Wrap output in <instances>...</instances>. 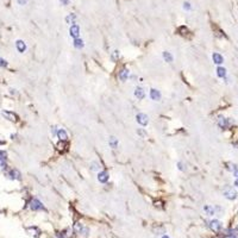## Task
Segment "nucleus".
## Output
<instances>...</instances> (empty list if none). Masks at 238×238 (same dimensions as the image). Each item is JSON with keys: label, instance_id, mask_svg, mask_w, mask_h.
Masks as SVG:
<instances>
[{"label": "nucleus", "instance_id": "13", "mask_svg": "<svg viewBox=\"0 0 238 238\" xmlns=\"http://www.w3.org/2000/svg\"><path fill=\"white\" fill-rule=\"evenodd\" d=\"M84 227H85L84 224H81L80 222H76L75 224L73 225V232H74L75 235H80V236H81V232H82Z\"/></svg>", "mask_w": 238, "mask_h": 238}, {"label": "nucleus", "instance_id": "39", "mask_svg": "<svg viewBox=\"0 0 238 238\" xmlns=\"http://www.w3.org/2000/svg\"><path fill=\"white\" fill-rule=\"evenodd\" d=\"M214 238H224V235H218V236H216Z\"/></svg>", "mask_w": 238, "mask_h": 238}, {"label": "nucleus", "instance_id": "21", "mask_svg": "<svg viewBox=\"0 0 238 238\" xmlns=\"http://www.w3.org/2000/svg\"><path fill=\"white\" fill-rule=\"evenodd\" d=\"M204 211H205V213L207 216H214L216 214V210L212 206H210V205H205L204 206Z\"/></svg>", "mask_w": 238, "mask_h": 238}, {"label": "nucleus", "instance_id": "32", "mask_svg": "<svg viewBox=\"0 0 238 238\" xmlns=\"http://www.w3.org/2000/svg\"><path fill=\"white\" fill-rule=\"evenodd\" d=\"M137 133H138L140 136H142V137H145V131H144L143 129H138V130H137Z\"/></svg>", "mask_w": 238, "mask_h": 238}, {"label": "nucleus", "instance_id": "27", "mask_svg": "<svg viewBox=\"0 0 238 238\" xmlns=\"http://www.w3.org/2000/svg\"><path fill=\"white\" fill-rule=\"evenodd\" d=\"M75 19H76V16H75V14H69V16L66 18V22H67V23H70V22H71V24H75V23H74Z\"/></svg>", "mask_w": 238, "mask_h": 238}, {"label": "nucleus", "instance_id": "6", "mask_svg": "<svg viewBox=\"0 0 238 238\" xmlns=\"http://www.w3.org/2000/svg\"><path fill=\"white\" fill-rule=\"evenodd\" d=\"M69 33L70 36L75 40V38H79V35H80V28L78 24H71V26L69 29Z\"/></svg>", "mask_w": 238, "mask_h": 238}, {"label": "nucleus", "instance_id": "8", "mask_svg": "<svg viewBox=\"0 0 238 238\" xmlns=\"http://www.w3.org/2000/svg\"><path fill=\"white\" fill-rule=\"evenodd\" d=\"M2 116L10 122H17L18 120V116L14 112H11V111H2Z\"/></svg>", "mask_w": 238, "mask_h": 238}, {"label": "nucleus", "instance_id": "36", "mask_svg": "<svg viewBox=\"0 0 238 238\" xmlns=\"http://www.w3.org/2000/svg\"><path fill=\"white\" fill-rule=\"evenodd\" d=\"M60 1H61V4H62V5H68L70 0H60Z\"/></svg>", "mask_w": 238, "mask_h": 238}, {"label": "nucleus", "instance_id": "10", "mask_svg": "<svg viewBox=\"0 0 238 238\" xmlns=\"http://www.w3.org/2000/svg\"><path fill=\"white\" fill-rule=\"evenodd\" d=\"M28 232L31 235V236H33L35 238H38L40 236H41V230L37 227V226H30V227H28Z\"/></svg>", "mask_w": 238, "mask_h": 238}, {"label": "nucleus", "instance_id": "3", "mask_svg": "<svg viewBox=\"0 0 238 238\" xmlns=\"http://www.w3.org/2000/svg\"><path fill=\"white\" fill-rule=\"evenodd\" d=\"M30 209L32 211H45V207L38 199H32L30 202Z\"/></svg>", "mask_w": 238, "mask_h": 238}, {"label": "nucleus", "instance_id": "23", "mask_svg": "<svg viewBox=\"0 0 238 238\" xmlns=\"http://www.w3.org/2000/svg\"><path fill=\"white\" fill-rule=\"evenodd\" d=\"M119 57H120V54H119L118 50H114L112 54H111V60H112V62H117V61L119 60Z\"/></svg>", "mask_w": 238, "mask_h": 238}, {"label": "nucleus", "instance_id": "40", "mask_svg": "<svg viewBox=\"0 0 238 238\" xmlns=\"http://www.w3.org/2000/svg\"><path fill=\"white\" fill-rule=\"evenodd\" d=\"M227 238H237L236 235H231V236H227Z\"/></svg>", "mask_w": 238, "mask_h": 238}, {"label": "nucleus", "instance_id": "15", "mask_svg": "<svg viewBox=\"0 0 238 238\" xmlns=\"http://www.w3.org/2000/svg\"><path fill=\"white\" fill-rule=\"evenodd\" d=\"M16 48H17V50H18L19 53H24V51L26 50V44L24 43V41L18 40V41L16 42Z\"/></svg>", "mask_w": 238, "mask_h": 238}, {"label": "nucleus", "instance_id": "12", "mask_svg": "<svg viewBox=\"0 0 238 238\" xmlns=\"http://www.w3.org/2000/svg\"><path fill=\"white\" fill-rule=\"evenodd\" d=\"M109 179H110V175H109V173L107 171H99L98 174V180L99 182H101V183H106V182L109 181Z\"/></svg>", "mask_w": 238, "mask_h": 238}, {"label": "nucleus", "instance_id": "28", "mask_svg": "<svg viewBox=\"0 0 238 238\" xmlns=\"http://www.w3.org/2000/svg\"><path fill=\"white\" fill-rule=\"evenodd\" d=\"M155 207L158 209V210H163V209H164L163 201H156V202H155Z\"/></svg>", "mask_w": 238, "mask_h": 238}, {"label": "nucleus", "instance_id": "19", "mask_svg": "<svg viewBox=\"0 0 238 238\" xmlns=\"http://www.w3.org/2000/svg\"><path fill=\"white\" fill-rule=\"evenodd\" d=\"M57 137L60 138V140H68L67 131H66L64 129H58V131H57Z\"/></svg>", "mask_w": 238, "mask_h": 238}, {"label": "nucleus", "instance_id": "38", "mask_svg": "<svg viewBox=\"0 0 238 238\" xmlns=\"http://www.w3.org/2000/svg\"><path fill=\"white\" fill-rule=\"evenodd\" d=\"M18 2H19V4H22V5H24L26 1H25V0H18Z\"/></svg>", "mask_w": 238, "mask_h": 238}, {"label": "nucleus", "instance_id": "41", "mask_svg": "<svg viewBox=\"0 0 238 238\" xmlns=\"http://www.w3.org/2000/svg\"><path fill=\"white\" fill-rule=\"evenodd\" d=\"M235 186H237L238 187V179H236V181H235Z\"/></svg>", "mask_w": 238, "mask_h": 238}, {"label": "nucleus", "instance_id": "31", "mask_svg": "<svg viewBox=\"0 0 238 238\" xmlns=\"http://www.w3.org/2000/svg\"><path fill=\"white\" fill-rule=\"evenodd\" d=\"M0 67H2V68H6V67H7L6 60H4L2 57H0Z\"/></svg>", "mask_w": 238, "mask_h": 238}, {"label": "nucleus", "instance_id": "24", "mask_svg": "<svg viewBox=\"0 0 238 238\" xmlns=\"http://www.w3.org/2000/svg\"><path fill=\"white\" fill-rule=\"evenodd\" d=\"M109 143H110V147L113 148V149H116V148L118 147V140H117L116 137H111L110 140H109Z\"/></svg>", "mask_w": 238, "mask_h": 238}, {"label": "nucleus", "instance_id": "2", "mask_svg": "<svg viewBox=\"0 0 238 238\" xmlns=\"http://www.w3.org/2000/svg\"><path fill=\"white\" fill-rule=\"evenodd\" d=\"M209 227L213 232H220L223 230V223L220 220H217V219H213L211 220L210 224H209Z\"/></svg>", "mask_w": 238, "mask_h": 238}, {"label": "nucleus", "instance_id": "22", "mask_svg": "<svg viewBox=\"0 0 238 238\" xmlns=\"http://www.w3.org/2000/svg\"><path fill=\"white\" fill-rule=\"evenodd\" d=\"M217 75L222 79H225L226 78V69L223 68V67H218L217 68Z\"/></svg>", "mask_w": 238, "mask_h": 238}, {"label": "nucleus", "instance_id": "26", "mask_svg": "<svg viewBox=\"0 0 238 238\" xmlns=\"http://www.w3.org/2000/svg\"><path fill=\"white\" fill-rule=\"evenodd\" d=\"M89 232H91L89 227H88V226H85L82 232H81V236H82V237H88V236H89Z\"/></svg>", "mask_w": 238, "mask_h": 238}, {"label": "nucleus", "instance_id": "35", "mask_svg": "<svg viewBox=\"0 0 238 238\" xmlns=\"http://www.w3.org/2000/svg\"><path fill=\"white\" fill-rule=\"evenodd\" d=\"M178 166H179V169H180V170H182V171H183V170H186V168H185V164H183L182 162H179V163H178Z\"/></svg>", "mask_w": 238, "mask_h": 238}, {"label": "nucleus", "instance_id": "29", "mask_svg": "<svg viewBox=\"0 0 238 238\" xmlns=\"http://www.w3.org/2000/svg\"><path fill=\"white\" fill-rule=\"evenodd\" d=\"M91 167H92V170H100V166H99L98 162H92Z\"/></svg>", "mask_w": 238, "mask_h": 238}, {"label": "nucleus", "instance_id": "9", "mask_svg": "<svg viewBox=\"0 0 238 238\" xmlns=\"http://www.w3.org/2000/svg\"><path fill=\"white\" fill-rule=\"evenodd\" d=\"M68 148H69V143H68V140H60V142H58V144H57V150H58V151H61V153L67 151V150H68Z\"/></svg>", "mask_w": 238, "mask_h": 238}, {"label": "nucleus", "instance_id": "11", "mask_svg": "<svg viewBox=\"0 0 238 238\" xmlns=\"http://www.w3.org/2000/svg\"><path fill=\"white\" fill-rule=\"evenodd\" d=\"M176 32L180 35V36H182V37H189L191 35V31L188 30V28L187 26H185V25H182V26H179L178 28V30H176Z\"/></svg>", "mask_w": 238, "mask_h": 238}, {"label": "nucleus", "instance_id": "16", "mask_svg": "<svg viewBox=\"0 0 238 238\" xmlns=\"http://www.w3.org/2000/svg\"><path fill=\"white\" fill-rule=\"evenodd\" d=\"M212 60H213V62H214L216 64H222V63L224 62V57L222 56L219 53H214V54L212 55Z\"/></svg>", "mask_w": 238, "mask_h": 238}, {"label": "nucleus", "instance_id": "18", "mask_svg": "<svg viewBox=\"0 0 238 238\" xmlns=\"http://www.w3.org/2000/svg\"><path fill=\"white\" fill-rule=\"evenodd\" d=\"M129 75H130V70L126 69V68H124V69H122L119 71V79L122 81H126L129 79Z\"/></svg>", "mask_w": 238, "mask_h": 238}, {"label": "nucleus", "instance_id": "14", "mask_svg": "<svg viewBox=\"0 0 238 238\" xmlns=\"http://www.w3.org/2000/svg\"><path fill=\"white\" fill-rule=\"evenodd\" d=\"M150 98L153 99L154 101L161 100V93H160V91H157V89H155V88H151V89H150Z\"/></svg>", "mask_w": 238, "mask_h": 238}, {"label": "nucleus", "instance_id": "4", "mask_svg": "<svg viewBox=\"0 0 238 238\" xmlns=\"http://www.w3.org/2000/svg\"><path fill=\"white\" fill-rule=\"evenodd\" d=\"M224 196L229 200H235L237 198V192L231 187H226V189L224 191Z\"/></svg>", "mask_w": 238, "mask_h": 238}, {"label": "nucleus", "instance_id": "20", "mask_svg": "<svg viewBox=\"0 0 238 238\" xmlns=\"http://www.w3.org/2000/svg\"><path fill=\"white\" fill-rule=\"evenodd\" d=\"M73 45H74L76 49H82V48L85 47V43L81 38H75V40H74V43H73Z\"/></svg>", "mask_w": 238, "mask_h": 238}, {"label": "nucleus", "instance_id": "1", "mask_svg": "<svg viewBox=\"0 0 238 238\" xmlns=\"http://www.w3.org/2000/svg\"><path fill=\"white\" fill-rule=\"evenodd\" d=\"M217 124L218 126L220 127V129H227V127H230V126L233 124V122L230 119V118H224V117H222V116H219L218 117V120H217Z\"/></svg>", "mask_w": 238, "mask_h": 238}, {"label": "nucleus", "instance_id": "25", "mask_svg": "<svg viewBox=\"0 0 238 238\" xmlns=\"http://www.w3.org/2000/svg\"><path fill=\"white\" fill-rule=\"evenodd\" d=\"M163 58H164L167 62H169V63L173 62V55H171L170 53H168V51H164V53H163Z\"/></svg>", "mask_w": 238, "mask_h": 238}, {"label": "nucleus", "instance_id": "33", "mask_svg": "<svg viewBox=\"0 0 238 238\" xmlns=\"http://www.w3.org/2000/svg\"><path fill=\"white\" fill-rule=\"evenodd\" d=\"M57 131H58V130H56V126H53V127H51V135H53V136H57Z\"/></svg>", "mask_w": 238, "mask_h": 238}, {"label": "nucleus", "instance_id": "7", "mask_svg": "<svg viewBox=\"0 0 238 238\" xmlns=\"http://www.w3.org/2000/svg\"><path fill=\"white\" fill-rule=\"evenodd\" d=\"M6 176H9L11 180H22V174H20L17 169H11V170L6 174Z\"/></svg>", "mask_w": 238, "mask_h": 238}, {"label": "nucleus", "instance_id": "42", "mask_svg": "<svg viewBox=\"0 0 238 238\" xmlns=\"http://www.w3.org/2000/svg\"><path fill=\"white\" fill-rule=\"evenodd\" d=\"M161 238H170V237H169V236H167V235H163V236H162Z\"/></svg>", "mask_w": 238, "mask_h": 238}, {"label": "nucleus", "instance_id": "37", "mask_svg": "<svg viewBox=\"0 0 238 238\" xmlns=\"http://www.w3.org/2000/svg\"><path fill=\"white\" fill-rule=\"evenodd\" d=\"M233 175H235V178H236V179H238V168L233 171Z\"/></svg>", "mask_w": 238, "mask_h": 238}, {"label": "nucleus", "instance_id": "30", "mask_svg": "<svg viewBox=\"0 0 238 238\" xmlns=\"http://www.w3.org/2000/svg\"><path fill=\"white\" fill-rule=\"evenodd\" d=\"M5 160H6V153L0 150V162H5Z\"/></svg>", "mask_w": 238, "mask_h": 238}, {"label": "nucleus", "instance_id": "5", "mask_svg": "<svg viewBox=\"0 0 238 238\" xmlns=\"http://www.w3.org/2000/svg\"><path fill=\"white\" fill-rule=\"evenodd\" d=\"M136 120H137L138 124H140V125H143V126L148 125V123H149L148 116L144 114V113H138V114L136 116Z\"/></svg>", "mask_w": 238, "mask_h": 238}, {"label": "nucleus", "instance_id": "34", "mask_svg": "<svg viewBox=\"0 0 238 238\" xmlns=\"http://www.w3.org/2000/svg\"><path fill=\"white\" fill-rule=\"evenodd\" d=\"M183 9L185 10H191V4L189 2H185L183 4Z\"/></svg>", "mask_w": 238, "mask_h": 238}, {"label": "nucleus", "instance_id": "17", "mask_svg": "<svg viewBox=\"0 0 238 238\" xmlns=\"http://www.w3.org/2000/svg\"><path fill=\"white\" fill-rule=\"evenodd\" d=\"M135 97L137 99H140V100L144 99V97H145V91H144L142 87H137V88L135 89Z\"/></svg>", "mask_w": 238, "mask_h": 238}]
</instances>
